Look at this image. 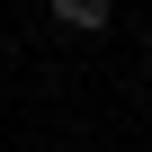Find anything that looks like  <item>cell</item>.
<instances>
[{
  "label": "cell",
  "instance_id": "cell-1",
  "mask_svg": "<svg viewBox=\"0 0 152 152\" xmlns=\"http://www.w3.org/2000/svg\"><path fill=\"white\" fill-rule=\"evenodd\" d=\"M45 18H54V27H72V36H99V27H116V18L99 9V0H54Z\"/></svg>",
  "mask_w": 152,
  "mask_h": 152
}]
</instances>
